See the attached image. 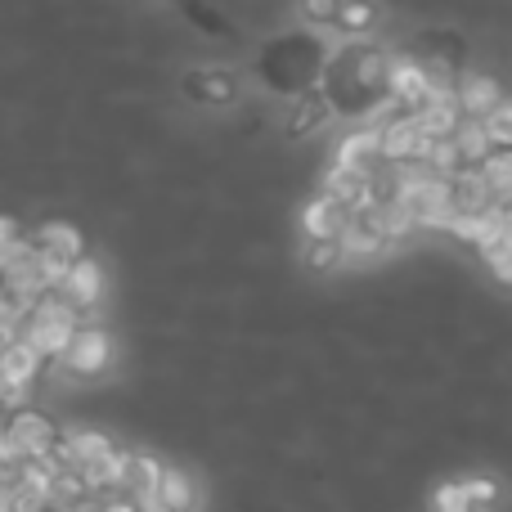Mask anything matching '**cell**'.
<instances>
[{
    "label": "cell",
    "mask_w": 512,
    "mask_h": 512,
    "mask_svg": "<svg viewBox=\"0 0 512 512\" xmlns=\"http://www.w3.org/2000/svg\"><path fill=\"white\" fill-rule=\"evenodd\" d=\"M387 77L391 54H382L378 45L351 41L324 59V99L328 108H342V113H369V108L391 104Z\"/></svg>",
    "instance_id": "cell-1"
},
{
    "label": "cell",
    "mask_w": 512,
    "mask_h": 512,
    "mask_svg": "<svg viewBox=\"0 0 512 512\" xmlns=\"http://www.w3.org/2000/svg\"><path fill=\"white\" fill-rule=\"evenodd\" d=\"M324 59L328 50L306 32H292V36H279L274 45H265L261 54V72L274 90L283 95H310L319 77H324Z\"/></svg>",
    "instance_id": "cell-2"
},
{
    "label": "cell",
    "mask_w": 512,
    "mask_h": 512,
    "mask_svg": "<svg viewBox=\"0 0 512 512\" xmlns=\"http://www.w3.org/2000/svg\"><path fill=\"white\" fill-rule=\"evenodd\" d=\"M77 328H81V310L72 306L59 288H50V292H41V297H32L23 324H18V337H23L41 360H50V355H59L63 346H68V337L77 333Z\"/></svg>",
    "instance_id": "cell-3"
},
{
    "label": "cell",
    "mask_w": 512,
    "mask_h": 512,
    "mask_svg": "<svg viewBox=\"0 0 512 512\" xmlns=\"http://www.w3.org/2000/svg\"><path fill=\"white\" fill-rule=\"evenodd\" d=\"M387 243V230H382V216H378V203H360L342 216L337 225V248L342 256H373Z\"/></svg>",
    "instance_id": "cell-4"
},
{
    "label": "cell",
    "mask_w": 512,
    "mask_h": 512,
    "mask_svg": "<svg viewBox=\"0 0 512 512\" xmlns=\"http://www.w3.org/2000/svg\"><path fill=\"white\" fill-rule=\"evenodd\" d=\"M5 436L14 441V450L23 454V459H50L54 441H59V427L45 414H36V409H18V414L9 418Z\"/></svg>",
    "instance_id": "cell-5"
},
{
    "label": "cell",
    "mask_w": 512,
    "mask_h": 512,
    "mask_svg": "<svg viewBox=\"0 0 512 512\" xmlns=\"http://www.w3.org/2000/svg\"><path fill=\"white\" fill-rule=\"evenodd\" d=\"M59 360L68 364L72 373H99L108 364V333L99 328H77L68 337V346L59 351Z\"/></svg>",
    "instance_id": "cell-6"
},
{
    "label": "cell",
    "mask_w": 512,
    "mask_h": 512,
    "mask_svg": "<svg viewBox=\"0 0 512 512\" xmlns=\"http://www.w3.org/2000/svg\"><path fill=\"white\" fill-rule=\"evenodd\" d=\"M59 292H63V297H68L77 310H90V306L99 301V292H104V274H99V265L90 261V256H77V261L63 270Z\"/></svg>",
    "instance_id": "cell-7"
},
{
    "label": "cell",
    "mask_w": 512,
    "mask_h": 512,
    "mask_svg": "<svg viewBox=\"0 0 512 512\" xmlns=\"http://www.w3.org/2000/svg\"><path fill=\"white\" fill-rule=\"evenodd\" d=\"M162 463L149 459V454H122V472H117V495L140 504V499H153V486H158Z\"/></svg>",
    "instance_id": "cell-8"
},
{
    "label": "cell",
    "mask_w": 512,
    "mask_h": 512,
    "mask_svg": "<svg viewBox=\"0 0 512 512\" xmlns=\"http://www.w3.org/2000/svg\"><path fill=\"white\" fill-rule=\"evenodd\" d=\"M32 243H36V252H41V256H50V261H59V265H72V261H77V256H86V243H81V230H72V225H63V221L41 225V230L32 234Z\"/></svg>",
    "instance_id": "cell-9"
},
{
    "label": "cell",
    "mask_w": 512,
    "mask_h": 512,
    "mask_svg": "<svg viewBox=\"0 0 512 512\" xmlns=\"http://www.w3.org/2000/svg\"><path fill=\"white\" fill-rule=\"evenodd\" d=\"M454 99H459L463 117H481L495 104H504V90H499L490 77H481V72H463V77L454 81Z\"/></svg>",
    "instance_id": "cell-10"
},
{
    "label": "cell",
    "mask_w": 512,
    "mask_h": 512,
    "mask_svg": "<svg viewBox=\"0 0 512 512\" xmlns=\"http://www.w3.org/2000/svg\"><path fill=\"white\" fill-rule=\"evenodd\" d=\"M36 373H41V355H36L23 337H9L5 351H0V382H9V387H32Z\"/></svg>",
    "instance_id": "cell-11"
},
{
    "label": "cell",
    "mask_w": 512,
    "mask_h": 512,
    "mask_svg": "<svg viewBox=\"0 0 512 512\" xmlns=\"http://www.w3.org/2000/svg\"><path fill=\"white\" fill-rule=\"evenodd\" d=\"M117 472H122V450L113 445V450L95 454L90 463H81L77 477H81V486H86L90 499H104V495H117Z\"/></svg>",
    "instance_id": "cell-12"
},
{
    "label": "cell",
    "mask_w": 512,
    "mask_h": 512,
    "mask_svg": "<svg viewBox=\"0 0 512 512\" xmlns=\"http://www.w3.org/2000/svg\"><path fill=\"white\" fill-rule=\"evenodd\" d=\"M153 504L167 508V512H194L198 508V490L185 472L176 468H162L158 472V486H153Z\"/></svg>",
    "instance_id": "cell-13"
},
{
    "label": "cell",
    "mask_w": 512,
    "mask_h": 512,
    "mask_svg": "<svg viewBox=\"0 0 512 512\" xmlns=\"http://www.w3.org/2000/svg\"><path fill=\"white\" fill-rule=\"evenodd\" d=\"M490 495H495L490 481H459V486H445L436 495V512H477V504Z\"/></svg>",
    "instance_id": "cell-14"
},
{
    "label": "cell",
    "mask_w": 512,
    "mask_h": 512,
    "mask_svg": "<svg viewBox=\"0 0 512 512\" xmlns=\"http://www.w3.org/2000/svg\"><path fill=\"white\" fill-rule=\"evenodd\" d=\"M342 216H346V207H337L333 198L319 194L315 203L306 207V234H310V239H337V225H342Z\"/></svg>",
    "instance_id": "cell-15"
},
{
    "label": "cell",
    "mask_w": 512,
    "mask_h": 512,
    "mask_svg": "<svg viewBox=\"0 0 512 512\" xmlns=\"http://www.w3.org/2000/svg\"><path fill=\"white\" fill-rule=\"evenodd\" d=\"M189 90H194L198 99H230L234 95V81L221 77V72H198V77L189 81Z\"/></svg>",
    "instance_id": "cell-16"
},
{
    "label": "cell",
    "mask_w": 512,
    "mask_h": 512,
    "mask_svg": "<svg viewBox=\"0 0 512 512\" xmlns=\"http://www.w3.org/2000/svg\"><path fill=\"white\" fill-rule=\"evenodd\" d=\"M180 9H185V14H189V18H194V23H198V27H203V32H212V36H225V32H230V27H225V23H221V18H216V14H212V9H207V5H203V0H180Z\"/></svg>",
    "instance_id": "cell-17"
},
{
    "label": "cell",
    "mask_w": 512,
    "mask_h": 512,
    "mask_svg": "<svg viewBox=\"0 0 512 512\" xmlns=\"http://www.w3.org/2000/svg\"><path fill=\"white\" fill-rule=\"evenodd\" d=\"M301 9H306L310 23H337V9H342V0H301Z\"/></svg>",
    "instance_id": "cell-18"
},
{
    "label": "cell",
    "mask_w": 512,
    "mask_h": 512,
    "mask_svg": "<svg viewBox=\"0 0 512 512\" xmlns=\"http://www.w3.org/2000/svg\"><path fill=\"white\" fill-rule=\"evenodd\" d=\"M310 261L324 265V270L342 261V248H337V239H315V252H310Z\"/></svg>",
    "instance_id": "cell-19"
},
{
    "label": "cell",
    "mask_w": 512,
    "mask_h": 512,
    "mask_svg": "<svg viewBox=\"0 0 512 512\" xmlns=\"http://www.w3.org/2000/svg\"><path fill=\"white\" fill-rule=\"evenodd\" d=\"M18 234H23V230H18L14 221H5V216H0V248H5L9 239H18Z\"/></svg>",
    "instance_id": "cell-20"
}]
</instances>
